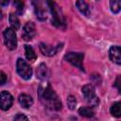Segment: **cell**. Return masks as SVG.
Returning a JSON list of instances; mask_svg holds the SVG:
<instances>
[{"mask_svg": "<svg viewBox=\"0 0 121 121\" xmlns=\"http://www.w3.org/2000/svg\"><path fill=\"white\" fill-rule=\"evenodd\" d=\"M35 35H36V27H35V25L32 22H27L24 26L23 34H22L23 39L26 40V41H30Z\"/></svg>", "mask_w": 121, "mask_h": 121, "instance_id": "ba28073f", "label": "cell"}, {"mask_svg": "<svg viewBox=\"0 0 121 121\" xmlns=\"http://www.w3.org/2000/svg\"><path fill=\"white\" fill-rule=\"evenodd\" d=\"M4 42L8 49L13 50L17 47V38H16V33L14 31V28L12 27H8L5 29L4 33Z\"/></svg>", "mask_w": 121, "mask_h": 121, "instance_id": "277c9868", "label": "cell"}, {"mask_svg": "<svg viewBox=\"0 0 121 121\" xmlns=\"http://www.w3.org/2000/svg\"><path fill=\"white\" fill-rule=\"evenodd\" d=\"M18 100H19V103L21 104V106H22L23 108H26V109L31 107L32 104H33V99H32V97H31L30 95H26V94H22V95H20Z\"/></svg>", "mask_w": 121, "mask_h": 121, "instance_id": "7c38bea8", "label": "cell"}, {"mask_svg": "<svg viewBox=\"0 0 121 121\" xmlns=\"http://www.w3.org/2000/svg\"><path fill=\"white\" fill-rule=\"evenodd\" d=\"M13 102V97L12 95L6 91H2L1 92V98H0V107L3 111H7L9 110Z\"/></svg>", "mask_w": 121, "mask_h": 121, "instance_id": "9c48e42d", "label": "cell"}, {"mask_svg": "<svg viewBox=\"0 0 121 121\" xmlns=\"http://www.w3.org/2000/svg\"><path fill=\"white\" fill-rule=\"evenodd\" d=\"M112 115L114 117H121V102H115L110 109Z\"/></svg>", "mask_w": 121, "mask_h": 121, "instance_id": "2e32d148", "label": "cell"}, {"mask_svg": "<svg viewBox=\"0 0 121 121\" xmlns=\"http://www.w3.org/2000/svg\"><path fill=\"white\" fill-rule=\"evenodd\" d=\"M46 3L52 14V25L59 28H65V20L60 8L53 0H46Z\"/></svg>", "mask_w": 121, "mask_h": 121, "instance_id": "7a4b0ae2", "label": "cell"}, {"mask_svg": "<svg viewBox=\"0 0 121 121\" xmlns=\"http://www.w3.org/2000/svg\"><path fill=\"white\" fill-rule=\"evenodd\" d=\"M62 44L63 43H59L57 46H51V45H48L46 43H40V50L43 55L48 56V57H52V56L56 55L59 52V50H60L62 48Z\"/></svg>", "mask_w": 121, "mask_h": 121, "instance_id": "52a82bcc", "label": "cell"}, {"mask_svg": "<svg viewBox=\"0 0 121 121\" xmlns=\"http://www.w3.org/2000/svg\"><path fill=\"white\" fill-rule=\"evenodd\" d=\"M25 51H26V57L28 60L34 61L36 60V54H35V51L32 48V46H30L28 44H26L25 45Z\"/></svg>", "mask_w": 121, "mask_h": 121, "instance_id": "9a60e30c", "label": "cell"}, {"mask_svg": "<svg viewBox=\"0 0 121 121\" xmlns=\"http://www.w3.org/2000/svg\"><path fill=\"white\" fill-rule=\"evenodd\" d=\"M78 113L81 115V116H84V117H92L94 116V112L91 108L89 107H82V108H79L78 110Z\"/></svg>", "mask_w": 121, "mask_h": 121, "instance_id": "d6986e66", "label": "cell"}, {"mask_svg": "<svg viewBox=\"0 0 121 121\" xmlns=\"http://www.w3.org/2000/svg\"><path fill=\"white\" fill-rule=\"evenodd\" d=\"M76 105H77V100L75 98V96L73 95H69L67 97V106L70 110H74L76 108Z\"/></svg>", "mask_w": 121, "mask_h": 121, "instance_id": "ffe728a7", "label": "cell"}, {"mask_svg": "<svg viewBox=\"0 0 121 121\" xmlns=\"http://www.w3.org/2000/svg\"><path fill=\"white\" fill-rule=\"evenodd\" d=\"M9 1H10V0H0V4H1L2 7H6V6L9 5Z\"/></svg>", "mask_w": 121, "mask_h": 121, "instance_id": "d4e9b609", "label": "cell"}, {"mask_svg": "<svg viewBox=\"0 0 121 121\" xmlns=\"http://www.w3.org/2000/svg\"><path fill=\"white\" fill-rule=\"evenodd\" d=\"M32 4H33L34 10H35L37 18L40 19V20H45L46 19L45 10H44L42 3L40 2V0H32Z\"/></svg>", "mask_w": 121, "mask_h": 121, "instance_id": "8fae6325", "label": "cell"}, {"mask_svg": "<svg viewBox=\"0 0 121 121\" xmlns=\"http://www.w3.org/2000/svg\"><path fill=\"white\" fill-rule=\"evenodd\" d=\"M110 6L113 13H118L121 10V0H110Z\"/></svg>", "mask_w": 121, "mask_h": 121, "instance_id": "e0dca14e", "label": "cell"}, {"mask_svg": "<svg viewBox=\"0 0 121 121\" xmlns=\"http://www.w3.org/2000/svg\"><path fill=\"white\" fill-rule=\"evenodd\" d=\"M28 118L24 115V114H17L15 117H14V120H27Z\"/></svg>", "mask_w": 121, "mask_h": 121, "instance_id": "603a6c76", "label": "cell"}, {"mask_svg": "<svg viewBox=\"0 0 121 121\" xmlns=\"http://www.w3.org/2000/svg\"><path fill=\"white\" fill-rule=\"evenodd\" d=\"M82 94L90 106L96 107L99 104V99L95 95V88L93 87V85H91V84L84 85L82 87Z\"/></svg>", "mask_w": 121, "mask_h": 121, "instance_id": "3957f363", "label": "cell"}, {"mask_svg": "<svg viewBox=\"0 0 121 121\" xmlns=\"http://www.w3.org/2000/svg\"><path fill=\"white\" fill-rule=\"evenodd\" d=\"M37 78L41 80H45L48 78V70L45 64L42 63L37 68Z\"/></svg>", "mask_w": 121, "mask_h": 121, "instance_id": "4fadbf2b", "label": "cell"}, {"mask_svg": "<svg viewBox=\"0 0 121 121\" xmlns=\"http://www.w3.org/2000/svg\"><path fill=\"white\" fill-rule=\"evenodd\" d=\"M83 58H84L83 53H75V52L67 53V54L64 56V59H65L67 61H69L70 63H72L74 66L79 68L81 71H84L83 64H82Z\"/></svg>", "mask_w": 121, "mask_h": 121, "instance_id": "8992f818", "label": "cell"}, {"mask_svg": "<svg viewBox=\"0 0 121 121\" xmlns=\"http://www.w3.org/2000/svg\"><path fill=\"white\" fill-rule=\"evenodd\" d=\"M76 6L78 8V9L85 16H88L90 14V9H89V7L87 5V3L84 1V0H78L77 3H76Z\"/></svg>", "mask_w": 121, "mask_h": 121, "instance_id": "5bb4252c", "label": "cell"}, {"mask_svg": "<svg viewBox=\"0 0 121 121\" xmlns=\"http://www.w3.org/2000/svg\"><path fill=\"white\" fill-rule=\"evenodd\" d=\"M113 85H114V87L119 91V93L121 94V75L118 76V77L115 78V81H114Z\"/></svg>", "mask_w": 121, "mask_h": 121, "instance_id": "7402d4cb", "label": "cell"}, {"mask_svg": "<svg viewBox=\"0 0 121 121\" xmlns=\"http://www.w3.org/2000/svg\"><path fill=\"white\" fill-rule=\"evenodd\" d=\"M109 56L112 62L121 64V47L116 45L112 46L109 51Z\"/></svg>", "mask_w": 121, "mask_h": 121, "instance_id": "30bf717a", "label": "cell"}, {"mask_svg": "<svg viewBox=\"0 0 121 121\" xmlns=\"http://www.w3.org/2000/svg\"><path fill=\"white\" fill-rule=\"evenodd\" d=\"M16 70H17V73L20 75V77L23 78L24 79H29L31 78V76H32L31 67L28 65V63L26 60H24L21 58H19L17 60Z\"/></svg>", "mask_w": 121, "mask_h": 121, "instance_id": "5b68a950", "label": "cell"}, {"mask_svg": "<svg viewBox=\"0 0 121 121\" xmlns=\"http://www.w3.org/2000/svg\"><path fill=\"white\" fill-rule=\"evenodd\" d=\"M0 83H1V85H4L6 83V75L3 71L1 72V82Z\"/></svg>", "mask_w": 121, "mask_h": 121, "instance_id": "cb8c5ba5", "label": "cell"}, {"mask_svg": "<svg viewBox=\"0 0 121 121\" xmlns=\"http://www.w3.org/2000/svg\"><path fill=\"white\" fill-rule=\"evenodd\" d=\"M14 6L16 8L17 13L18 14H22L23 10H24V3L22 0H14Z\"/></svg>", "mask_w": 121, "mask_h": 121, "instance_id": "44dd1931", "label": "cell"}, {"mask_svg": "<svg viewBox=\"0 0 121 121\" xmlns=\"http://www.w3.org/2000/svg\"><path fill=\"white\" fill-rule=\"evenodd\" d=\"M9 24H10V26H11L12 28L18 29L20 27V21H19L18 17L15 14L11 13L9 15Z\"/></svg>", "mask_w": 121, "mask_h": 121, "instance_id": "ac0fdd59", "label": "cell"}, {"mask_svg": "<svg viewBox=\"0 0 121 121\" xmlns=\"http://www.w3.org/2000/svg\"><path fill=\"white\" fill-rule=\"evenodd\" d=\"M38 95L42 103L50 110L59 111L61 109V102L49 84L40 85L38 89Z\"/></svg>", "mask_w": 121, "mask_h": 121, "instance_id": "6da1fadb", "label": "cell"}]
</instances>
